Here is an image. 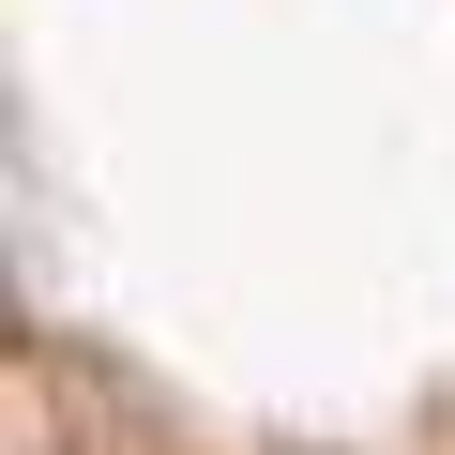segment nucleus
Instances as JSON below:
<instances>
[]
</instances>
